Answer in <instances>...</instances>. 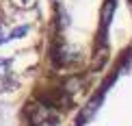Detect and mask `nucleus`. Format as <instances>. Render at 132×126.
<instances>
[{"label":"nucleus","mask_w":132,"mask_h":126,"mask_svg":"<svg viewBox=\"0 0 132 126\" xmlns=\"http://www.w3.org/2000/svg\"><path fill=\"white\" fill-rule=\"evenodd\" d=\"M43 0H0V96L22 102L43 57Z\"/></svg>","instance_id":"f03ea898"},{"label":"nucleus","mask_w":132,"mask_h":126,"mask_svg":"<svg viewBox=\"0 0 132 126\" xmlns=\"http://www.w3.org/2000/svg\"><path fill=\"white\" fill-rule=\"evenodd\" d=\"M63 126H132V35L111 68Z\"/></svg>","instance_id":"7ed1b4c3"},{"label":"nucleus","mask_w":132,"mask_h":126,"mask_svg":"<svg viewBox=\"0 0 132 126\" xmlns=\"http://www.w3.org/2000/svg\"><path fill=\"white\" fill-rule=\"evenodd\" d=\"M126 0H43L46 39L35 83L18 107V126H63L121 48L117 15Z\"/></svg>","instance_id":"f257e3e1"},{"label":"nucleus","mask_w":132,"mask_h":126,"mask_svg":"<svg viewBox=\"0 0 132 126\" xmlns=\"http://www.w3.org/2000/svg\"><path fill=\"white\" fill-rule=\"evenodd\" d=\"M126 7H128V15H130V26H132V0H126ZM132 35V31H130Z\"/></svg>","instance_id":"20e7f679"}]
</instances>
